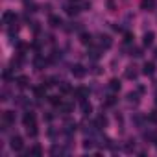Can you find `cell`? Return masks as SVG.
Returning <instances> with one entry per match:
<instances>
[{
	"label": "cell",
	"mask_w": 157,
	"mask_h": 157,
	"mask_svg": "<svg viewBox=\"0 0 157 157\" xmlns=\"http://www.w3.org/2000/svg\"><path fill=\"white\" fill-rule=\"evenodd\" d=\"M124 150H126L128 153L135 151V140H128V142H126V146H124Z\"/></svg>",
	"instance_id": "obj_25"
},
{
	"label": "cell",
	"mask_w": 157,
	"mask_h": 157,
	"mask_svg": "<svg viewBox=\"0 0 157 157\" xmlns=\"http://www.w3.org/2000/svg\"><path fill=\"white\" fill-rule=\"evenodd\" d=\"M107 124H109V120H107L105 115H100L96 118V128H107Z\"/></svg>",
	"instance_id": "obj_16"
},
{
	"label": "cell",
	"mask_w": 157,
	"mask_h": 157,
	"mask_svg": "<svg viewBox=\"0 0 157 157\" xmlns=\"http://www.w3.org/2000/svg\"><path fill=\"white\" fill-rule=\"evenodd\" d=\"M65 10H67V13H68V15H76L78 11H80V6H76V4H74V6H67Z\"/></svg>",
	"instance_id": "obj_24"
},
{
	"label": "cell",
	"mask_w": 157,
	"mask_h": 157,
	"mask_svg": "<svg viewBox=\"0 0 157 157\" xmlns=\"http://www.w3.org/2000/svg\"><path fill=\"white\" fill-rule=\"evenodd\" d=\"M107 8H109V11H117V2L115 0H107Z\"/></svg>",
	"instance_id": "obj_30"
},
{
	"label": "cell",
	"mask_w": 157,
	"mask_h": 157,
	"mask_svg": "<svg viewBox=\"0 0 157 157\" xmlns=\"http://www.w3.org/2000/svg\"><path fill=\"white\" fill-rule=\"evenodd\" d=\"M153 72H155V65H153L151 61H146L144 67H142V74H146V76H153Z\"/></svg>",
	"instance_id": "obj_11"
},
{
	"label": "cell",
	"mask_w": 157,
	"mask_h": 157,
	"mask_svg": "<svg viewBox=\"0 0 157 157\" xmlns=\"http://www.w3.org/2000/svg\"><path fill=\"white\" fill-rule=\"evenodd\" d=\"M126 100H128V104H139V94L137 93H129L126 96Z\"/></svg>",
	"instance_id": "obj_23"
},
{
	"label": "cell",
	"mask_w": 157,
	"mask_h": 157,
	"mask_svg": "<svg viewBox=\"0 0 157 157\" xmlns=\"http://www.w3.org/2000/svg\"><path fill=\"white\" fill-rule=\"evenodd\" d=\"M24 2H26V4H28V0H24Z\"/></svg>",
	"instance_id": "obj_37"
},
{
	"label": "cell",
	"mask_w": 157,
	"mask_h": 157,
	"mask_svg": "<svg viewBox=\"0 0 157 157\" xmlns=\"http://www.w3.org/2000/svg\"><path fill=\"white\" fill-rule=\"evenodd\" d=\"M82 113H83V115H91V113H93V105H91L87 100L82 102Z\"/></svg>",
	"instance_id": "obj_19"
},
{
	"label": "cell",
	"mask_w": 157,
	"mask_h": 157,
	"mask_svg": "<svg viewBox=\"0 0 157 157\" xmlns=\"http://www.w3.org/2000/svg\"><path fill=\"white\" fill-rule=\"evenodd\" d=\"M2 22H4V24H15V22H17V15H15L13 11H6V13L2 15Z\"/></svg>",
	"instance_id": "obj_8"
},
{
	"label": "cell",
	"mask_w": 157,
	"mask_h": 157,
	"mask_svg": "<svg viewBox=\"0 0 157 157\" xmlns=\"http://www.w3.org/2000/svg\"><path fill=\"white\" fill-rule=\"evenodd\" d=\"M155 104H157V100H155Z\"/></svg>",
	"instance_id": "obj_38"
},
{
	"label": "cell",
	"mask_w": 157,
	"mask_h": 157,
	"mask_svg": "<svg viewBox=\"0 0 157 157\" xmlns=\"http://www.w3.org/2000/svg\"><path fill=\"white\" fill-rule=\"evenodd\" d=\"M48 98H50V104L52 105H59L61 104V98L59 96H48Z\"/></svg>",
	"instance_id": "obj_27"
},
{
	"label": "cell",
	"mask_w": 157,
	"mask_h": 157,
	"mask_svg": "<svg viewBox=\"0 0 157 157\" xmlns=\"http://www.w3.org/2000/svg\"><path fill=\"white\" fill-rule=\"evenodd\" d=\"M57 109H59V113H61V115H68V113H72L74 105H72L70 102H61V104L57 105Z\"/></svg>",
	"instance_id": "obj_9"
},
{
	"label": "cell",
	"mask_w": 157,
	"mask_h": 157,
	"mask_svg": "<svg viewBox=\"0 0 157 157\" xmlns=\"http://www.w3.org/2000/svg\"><path fill=\"white\" fill-rule=\"evenodd\" d=\"M117 102V98L115 96H107V100H105V105H113Z\"/></svg>",
	"instance_id": "obj_33"
},
{
	"label": "cell",
	"mask_w": 157,
	"mask_h": 157,
	"mask_svg": "<svg viewBox=\"0 0 157 157\" xmlns=\"http://www.w3.org/2000/svg\"><path fill=\"white\" fill-rule=\"evenodd\" d=\"M131 39H133V35L131 33H126V43H131Z\"/></svg>",
	"instance_id": "obj_34"
},
{
	"label": "cell",
	"mask_w": 157,
	"mask_h": 157,
	"mask_svg": "<svg viewBox=\"0 0 157 157\" xmlns=\"http://www.w3.org/2000/svg\"><path fill=\"white\" fill-rule=\"evenodd\" d=\"M63 128H65V131H67V133H74V131H76V122H72V120H67Z\"/></svg>",
	"instance_id": "obj_20"
},
{
	"label": "cell",
	"mask_w": 157,
	"mask_h": 157,
	"mask_svg": "<svg viewBox=\"0 0 157 157\" xmlns=\"http://www.w3.org/2000/svg\"><path fill=\"white\" fill-rule=\"evenodd\" d=\"M155 57H157V48H155Z\"/></svg>",
	"instance_id": "obj_36"
},
{
	"label": "cell",
	"mask_w": 157,
	"mask_h": 157,
	"mask_svg": "<svg viewBox=\"0 0 157 157\" xmlns=\"http://www.w3.org/2000/svg\"><path fill=\"white\" fill-rule=\"evenodd\" d=\"M109 91H113V93L120 91V82H118V80H111V82H109Z\"/></svg>",
	"instance_id": "obj_22"
},
{
	"label": "cell",
	"mask_w": 157,
	"mask_h": 157,
	"mask_svg": "<svg viewBox=\"0 0 157 157\" xmlns=\"http://www.w3.org/2000/svg\"><path fill=\"white\" fill-rule=\"evenodd\" d=\"M15 83H17L21 89H24V87H28V83H30V78H28V76H19L17 80H15Z\"/></svg>",
	"instance_id": "obj_15"
},
{
	"label": "cell",
	"mask_w": 157,
	"mask_h": 157,
	"mask_svg": "<svg viewBox=\"0 0 157 157\" xmlns=\"http://www.w3.org/2000/svg\"><path fill=\"white\" fill-rule=\"evenodd\" d=\"M153 39H155V33H153V32H146L144 37H142L144 46H151V44H153Z\"/></svg>",
	"instance_id": "obj_13"
},
{
	"label": "cell",
	"mask_w": 157,
	"mask_h": 157,
	"mask_svg": "<svg viewBox=\"0 0 157 157\" xmlns=\"http://www.w3.org/2000/svg\"><path fill=\"white\" fill-rule=\"evenodd\" d=\"M131 56L133 57H140L142 56V50L140 48H131Z\"/></svg>",
	"instance_id": "obj_31"
},
{
	"label": "cell",
	"mask_w": 157,
	"mask_h": 157,
	"mask_svg": "<svg viewBox=\"0 0 157 157\" xmlns=\"http://www.w3.org/2000/svg\"><path fill=\"white\" fill-rule=\"evenodd\" d=\"M98 39H100L98 43H100V46H102L104 50H107V48H111V46H113V39H111L109 35H104V33H102Z\"/></svg>",
	"instance_id": "obj_4"
},
{
	"label": "cell",
	"mask_w": 157,
	"mask_h": 157,
	"mask_svg": "<svg viewBox=\"0 0 157 157\" xmlns=\"http://www.w3.org/2000/svg\"><path fill=\"white\" fill-rule=\"evenodd\" d=\"M22 124H24V128H32V126H35V115H33L32 111L24 113V117H22Z\"/></svg>",
	"instance_id": "obj_3"
},
{
	"label": "cell",
	"mask_w": 157,
	"mask_h": 157,
	"mask_svg": "<svg viewBox=\"0 0 157 157\" xmlns=\"http://www.w3.org/2000/svg\"><path fill=\"white\" fill-rule=\"evenodd\" d=\"M140 8H142L144 11L155 10V0H140Z\"/></svg>",
	"instance_id": "obj_12"
},
{
	"label": "cell",
	"mask_w": 157,
	"mask_h": 157,
	"mask_svg": "<svg viewBox=\"0 0 157 157\" xmlns=\"http://www.w3.org/2000/svg\"><path fill=\"white\" fill-rule=\"evenodd\" d=\"M83 148H85V150H93V148H94V142H93L91 139H87V140L83 142Z\"/></svg>",
	"instance_id": "obj_29"
},
{
	"label": "cell",
	"mask_w": 157,
	"mask_h": 157,
	"mask_svg": "<svg viewBox=\"0 0 157 157\" xmlns=\"http://www.w3.org/2000/svg\"><path fill=\"white\" fill-rule=\"evenodd\" d=\"M153 142H155V148H157V137H155V140H153Z\"/></svg>",
	"instance_id": "obj_35"
},
{
	"label": "cell",
	"mask_w": 157,
	"mask_h": 157,
	"mask_svg": "<svg viewBox=\"0 0 157 157\" xmlns=\"http://www.w3.org/2000/svg\"><path fill=\"white\" fill-rule=\"evenodd\" d=\"M61 93H70V85H68L67 82L61 83Z\"/></svg>",
	"instance_id": "obj_32"
},
{
	"label": "cell",
	"mask_w": 157,
	"mask_h": 157,
	"mask_svg": "<svg viewBox=\"0 0 157 157\" xmlns=\"http://www.w3.org/2000/svg\"><path fill=\"white\" fill-rule=\"evenodd\" d=\"M76 98L80 100V102H85L89 98V89L87 87H80V89H76Z\"/></svg>",
	"instance_id": "obj_7"
},
{
	"label": "cell",
	"mask_w": 157,
	"mask_h": 157,
	"mask_svg": "<svg viewBox=\"0 0 157 157\" xmlns=\"http://www.w3.org/2000/svg\"><path fill=\"white\" fill-rule=\"evenodd\" d=\"M91 41H93V35L87 33V32L80 35V43H82V44H91Z\"/></svg>",
	"instance_id": "obj_17"
},
{
	"label": "cell",
	"mask_w": 157,
	"mask_h": 157,
	"mask_svg": "<svg viewBox=\"0 0 157 157\" xmlns=\"http://www.w3.org/2000/svg\"><path fill=\"white\" fill-rule=\"evenodd\" d=\"M28 155H35V157H39V155H43V148H41L39 144H35V146H32V150L28 151Z\"/></svg>",
	"instance_id": "obj_21"
},
{
	"label": "cell",
	"mask_w": 157,
	"mask_h": 157,
	"mask_svg": "<svg viewBox=\"0 0 157 157\" xmlns=\"http://www.w3.org/2000/svg\"><path fill=\"white\" fill-rule=\"evenodd\" d=\"M124 76L128 78V80H137V76H139V70H137V67H135V65H129V67L126 68Z\"/></svg>",
	"instance_id": "obj_6"
},
{
	"label": "cell",
	"mask_w": 157,
	"mask_h": 157,
	"mask_svg": "<svg viewBox=\"0 0 157 157\" xmlns=\"http://www.w3.org/2000/svg\"><path fill=\"white\" fill-rule=\"evenodd\" d=\"M70 72H72V76L74 78H83L85 74H87V70H85V67L83 65H72V68H70Z\"/></svg>",
	"instance_id": "obj_2"
},
{
	"label": "cell",
	"mask_w": 157,
	"mask_h": 157,
	"mask_svg": "<svg viewBox=\"0 0 157 157\" xmlns=\"http://www.w3.org/2000/svg\"><path fill=\"white\" fill-rule=\"evenodd\" d=\"M26 131H28V135H30V137H35V135H37V126H32V128H26Z\"/></svg>",
	"instance_id": "obj_28"
},
{
	"label": "cell",
	"mask_w": 157,
	"mask_h": 157,
	"mask_svg": "<svg viewBox=\"0 0 157 157\" xmlns=\"http://www.w3.org/2000/svg\"><path fill=\"white\" fill-rule=\"evenodd\" d=\"M48 24H50L52 28H61V26H63V21H61V17H59V15H50Z\"/></svg>",
	"instance_id": "obj_10"
},
{
	"label": "cell",
	"mask_w": 157,
	"mask_h": 157,
	"mask_svg": "<svg viewBox=\"0 0 157 157\" xmlns=\"http://www.w3.org/2000/svg\"><path fill=\"white\" fill-rule=\"evenodd\" d=\"M33 67H35L37 70H43V68L46 67V59H44V57H41V56H37V57L33 59Z\"/></svg>",
	"instance_id": "obj_14"
},
{
	"label": "cell",
	"mask_w": 157,
	"mask_h": 157,
	"mask_svg": "<svg viewBox=\"0 0 157 157\" xmlns=\"http://www.w3.org/2000/svg\"><path fill=\"white\" fill-rule=\"evenodd\" d=\"M2 122H4L6 126L15 124V113H13V111H4V113H2Z\"/></svg>",
	"instance_id": "obj_5"
},
{
	"label": "cell",
	"mask_w": 157,
	"mask_h": 157,
	"mask_svg": "<svg viewBox=\"0 0 157 157\" xmlns=\"http://www.w3.org/2000/svg\"><path fill=\"white\" fill-rule=\"evenodd\" d=\"M76 2H78V0H76Z\"/></svg>",
	"instance_id": "obj_39"
},
{
	"label": "cell",
	"mask_w": 157,
	"mask_h": 157,
	"mask_svg": "<svg viewBox=\"0 0 157 157\" xmlns=\"http://www.w3.org/2000/svg\"><path fill=\"white\" fill-rule=\"evenodd\" d=\"M10 148H11L13 151H21V150L24 148V140H22V137L13 135V137H11V140H10Z\"/></svg>",
	"instance_id": "obj_1"
},
{
	"label": "cell",
	"mask_w": 157,
	"mask_h": 157,
	"mask_svg": "<svg viewBox=\"0 0 157 157\" xmlns=\"http://www.w3.org/2000/svg\"><path fill=\"white\" fill-rule=\"evenodd\" d=\"M50 153H52V155H61V153H63V148H61V146H57V144H54V146H52V150H50Z\"/></svg>",
	"instance_id": "obj_26"
},
{
	"label": "cell",
	"mask_w": 157,
	"mask_h": 157,
	"mask_svg": "<svg viewBox=\"0 0 157 157\" xmlns=\"http://www.w3.org/2000/svg\"><path fill=\"white\" fill-rule=\"evenodd\" d=\"M87 56H89L91 59H94V61H96V59H100V56H102V52H100L98 48H91V50L87 52Z\"/></svg>",
	"instance_id": "obj_18"
}]
</instances>
